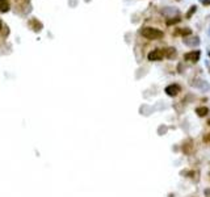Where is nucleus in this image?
Here are the masks:
<instances>
[{"mask_svg":"<svg viewBox=\"0 0 210 197\" xmlns=\"http://www.w3.org/2000/svg\"><path fill=\"white\" fill-rule=\"evenodd\" d=\"M11 8V3L9 0H0V12H8Z\"/></svg>","mask_w":210,"mask_h":197,"instance_id":"0eeeda50","label":"nucleus"},{"mask_svg":"<svg viewBox=\"0 0 210 197\" xmlns=\"http://www.w3.org/2000/svg\"><path fill=\"white\" fill-rule=\"evenodd\" d=\"M141 34H142L145 38H147V40H151V41H154V40H160V38H163V36H164V33H163L160 29L151 28V26L143 28Z\"/></svg>","mask_w":210,"mask_h":197,"instance_id":"f257e3e1","label":"nucleus"},{"mask_svg":"<svg viewBox=\"0 0 210 197\" xmlns=\"http://www.w3.org/2000/svg\"><path fill=\"white\" fill-rule=\"evenodd\" d=\"M200 55H201V51L200 50H193V51H189L184 54V61H188V62H197L200 59Z\"/></svg>","mask_w":210,"mask_h":197,"instance_id":"20e7f679","label":"nucleus"},{"mask_svg":"<svg viewBox=\"0 0 210 197\" xmlns=\"http://www.w3.org/2000/svg\"><path fill=\"white\" fill-rule=\"evenodd\" d=\"M180 91H181V88H180V85H177V84H170V85H167L166 89H164V92H166L168 96H171V97L177 96Z\"/></svg>","mask_w":210,"mask_h":197,"instance_id":"7ed1b4c3","label":"nucleus"},{"mask_svg":"<svg viewBox=\"0 0 210 197\" xmlns=\"http://www.w3.org/2000/svg\"><path fill=\"white\" fill-rule=\"evenodd\" d=\"M1 28H3V22H1V20H0V30H1Z\"/></svg>","mask_w":210,"mask_h":197,"instance_id":"2eb2a0df","label":"nucleus"},{"mask_svg":"<svg viewBox=\"0 0 210 197\" xmlns=\"http://www.w3.org/2000/svg\"><path fill=\"white\" fill-rule=\"evenodd\" d=\"M163 50H164V57L170 58V59H172V58H175V57L177 55L176 49H173V48H170V49H163Z\"/></svg>","mask_w":210,"mask_h":197,"instance_id":"423d86ee","label":"nucleus"},{"mask_svg":"<svg viewBox=\"0 0 210 197\" xmlns=\"http://www.w3.org/2000/svg\"><path fill=\"white\" fill-rule=\"evenodd\" d=\"M207 124H209V126H210V120H209V121H207Z\"/></svg>","mask_w":210,"mask_h":197,"instance_id":"dca6fc26","label":"nucleus"},{"mask_svg":"<svg viewBox=\"0 0 210 197\" xmlns=\"http://www.w3.org/2000/svg\"><path fill=\"white\" fill-rule=\"evenodd\" d=\"M196 113H197V116H200V117H205V116L209 113V109H207L206 106H198V108H196Z\"/></svg>","mask_w":210,"mask_h":197,"instance_id":"1a4fd4ad","label":"nucleus"},{"mask_svg":"<svg viewBox=\"0 0 210 197\" xmlns=\"http://www.w3.org/2000/svg\"><path fill=\"white\" fill-rule=\"evenodd\" d=\"M29 25H30V26L33 28V30H36V32H40L41 29H42V24H41L37 19H33V20H30Z\"/></svg>","mask_w":210,"mask_h":197,"instance_id":"6e6552de","label":"nucleus"},{"mask_svg":"<svg viewBox=\"0 0 210 197\" xmlns=\"http://www.w3.org/2000/svg\"><path fill=\"white\" fill-rule=\"evenodd\" d=\"M180 17H175V19H171V20H167L166 21V24L167 25H173V24H177V22H180Z\"/></svg>","mask_w":210,"mask_h":197,"instance_id":"9d476101","label":"nucleus"},{"mask_svg":"<svg viewBox=\"0 0 210 197\" xmlns=\"http://www.w3.org/2000/svg\"><path fill=\"white\" fill-rule=\"evenodd\" d=\"M184 44H185L186 46H190V48H194V46H197V45L200 44V38H198V37H193V38H185V40H184Z\"/></svg>","mask_w":210,"mask_h":197,"instance_id":"39448f33","label":"nucleus"},{"mask_svg":"<svg viewBox=\"0 0 210 197\" xmlns=\"http://www.w3.org/2000/svg\"><path fill=\"white\" fill-rule=\"evenodd\" d=\"M203 141H205V142H209V141H210V134H209V136L203 137Z\"/></svg>","mask_w":210,"mask_h":197,"instance_id":"4468645a","label":"nucleus"},{"mask_svg":"<svg viewBox=\"0 0 210 197\" xmlns=\"http://www.w3.org/2000/svg\"><path fill=\"white\" fill-rule=\"evenodd\" d=\"M196 9H197L196 5H192V7H190V9H189V12L186 13V19H190V17H192V15L196 12Z\"/></svg>","mask_w":210,"mask_h":197,"instance_id":"f8f14e48","label":"nucleus"},{"mask_svg":"<svg viewBox=\"0 0 210 197\" xmlns=\"http://www.w3.org/2000/svg\"><path fill=\"white\" fill-rule=\"evenodd\" d=\"M190 33H192V29H189V28H185V29H180V34H181V36H184V37H185V36H189Z\"/></svg>","mask_w":210,"mask_h":197,"instance_id":"9b49d317","label":"nucleus"},{"mask_svg":"<svg viewBox=\"0 0 210 197\" xmlns=\"http://www.w3.org/2000/svg\"><path fill=\"white\" fill-rule=\"evenodd\" d=\"M203 5H210V0H202Z\"/></svg>","mask_w":210,"mask_h":197,"instance_id":"ddd939ff","label":"nucleus"},{"mask_svg":"<svg viewBox=\"0 0 210 197\" xmlns=\"http://www.w3.org/2000/svg\"><path fill=\"white\" fill-rule=\"evenodd\" d=\"M147 58H149V61H151V62L162 61L163 58H164V50H162V49H155V50L150 51Z\"/></svg>","mask_w":210,"mask_h":197,"instance_id":"f03ea898","label":"nucleus"}]
</instances>
